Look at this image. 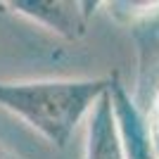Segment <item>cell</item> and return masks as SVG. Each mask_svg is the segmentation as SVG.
I'll use <instances>...</instances> for the list:
<instances>
[{"mask_svg": "<svg viewBox=\"0 0 159 159\" xmlns=\"http://www.w3.org/2000/svg\"><path fill=\"white\" fill-rule=\"evenodd\" d=\"M109 83L112 76L0 81V107L40 133L52 147L64 150L74 128L109 90Z\"/></svg>", "mask_w": 159, "mask_h": 159, "instance_id": "obj_1", "label": "cell"}, {"mask_svg": "<svg viewBox=\"0 0 159 159\" xmlns=\"http://www.w3.org/2000/svg\"><path fill=\"white\" fill-rule=\"evenodd\" d=\"M12 14L57 33L66 40H76L86 36L88 21L93 17L98 2H81V0H10L0 2Z\"/></svg>", "mask_w": 159, "mask_h": 159, "instance_id": "obj_2", "label": "cell"}, {"mask_svg": "<svg viewBox=\"0 0 159 159\" xmlns=\"http://www.w3.org/2000/svg\"><path fill=\"white\" fill-rule=\"evenodd\" d=\"M150 10L128 21L135 55H138V79L135 93L131 95L138 109H147L154 95L159 93V10Z\"/></svg>", "mask_w": 159, "mask_h": 159, "instance_id": "obj_3", "label": "cell"}, {"mask_svg": "<svg viewBox=\"0 0 159 159\" xmlns=\"http://www.w3.org/2000/svg\"><path fill=\"white\" fill-rule=\"evenodd\" d=\"M109 100H112V109H114V116H116V126H119L124 157L159 159L152 147V140H150V128H147L145 114L138 109V105L133 102L131 93L119 81L116 74L112 76V83H109Z\"/></svg>", "mask_w": 159, "mask_h": 159, "instance_id": "obj_4", "label": "cell"}, {"mask_svg": "<svg viewBox=\"0 0 159 159\" xmlns=\"http://www.w3.org/2000/svg\"><path fill=\"white\" fill-rule=\"evenodd\" d=\"M83 159H126L116 116L112 109V100H109V90L95 102V107L88 114Z\"/></svg>", "mask_w": 159, "mask_h": 159, "instance_id": "obj_5", "label": "cell"}, {"mask_svg": "<svg viewBox=\"0 0 159 159\" xmlns=\"http://www.w3.org/2000/svg\"><path fill=\"white\" fill-rule=\"evenodd\" d=\"M150 116H152V124H147V128H150V133H159V93L154 95V100L150 102Z\"/></svg>", "mask_w": 159, "mask_h": 159, "instance_id": "obj_6", "label": "cell"}, {"mask_svg": "<svg viewBox=\"0 0 159 159\" xmlns=\"http://www.w3.org/2000/svg\"><path fill=\"white\" fill-rule=\"evenodd\" d=\"M0 159H19V157H17L14 152H10L7 147H2V145H0Z\"/></svg>", "mask_w": 159, "mask_h": 159, "instance_id": "obj_7", "label": "cell"}]
</instances>
